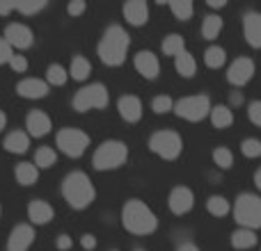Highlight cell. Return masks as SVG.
<instances>
[{"label":"cell","instance_id":"1","mask_svg":"<svg viewBox=\"0 0 261 251\" xmlns=\"http://www.w3.org/2000/svg\"><path fill=\"white\" fill-rule=\"evenodd\" d=\"M128 46H130L128 32L124 30L122 25H110L99 41L101 62L108 64V67H119V64H124L126 53H128Z\"/></svg>","mask_w":261,"mask_h":251},{"label":"cell","instance_id":"2","mask_svg":"<svg viewBox=\"0 0 261 251\" xmlns=\"http://www.w3.org/2000/svg\"><path fill=\"white\" fill-rule=\"evenodd\" d=\"M62 197L76 210H85L94 203L96 199V190L92 185V180L87 178L83 171H71L62 183Z\"/></svg>","mask_w":261,"mask_h":251},{"label":"cell","instance_id":"3","mask_svg":"<svg viewBox=\"0 0 261 251\" xmlns=\"http://www.w3.org/2000/svg\"><path fill=\"white\" fill-rule=\"evenodd\" d=\"M122 224H124V229L133 235H149L156 231L158 219L151 212V208H149L144 201L130 199V201H126V206H124V210H122Z\"/></svg>","mask_w":261,"mask_h":251},{"label":"cell","instance_id":"4","mask_svg":"<svg viewBox=\"0 0 261 251\" xmlns=\"http://www.w3.org/2000/svg\"><path fill=\"white\" fill-rule=\"evenodd\" d=\"M128 158V146L119 139H108L103 142L99 148L94 151V158H92V165H94L96 171H110L117 169L126 162Z\"/></svg>","mask_w":261,"mask_h":251},{"label":"cell","instance_id":"5","mask_svg":"<svg viewBox=\"0 0 261 251\" xmlns=\"http://www.w3.org/2000/svg\"><path fill=\"white\" fill-rule=\"evenodd\" d=\"M234 217L241 229H261V199L257 194H239L234 203Z\"/></svg>","mask_w":261,"mask_h":251},{"label":"cell","instance_id":"6","mask_svg":"<svg viewBox=\"0 0 261 251\" xmlns=\"http://www.w3.org/2000/svg\"><path fill=\"white\" fill-rule=\"evenodd\" d=\"M149 148L156 155H161L163 160H176L181 155V148H184V139L174 130H158L149 139Z\"/></svg>","mask_w":261,"mask_h":251},{"label":"cell","instance_id":"7","mask_svg":"<svg viewBox=\"0 0 261 251\" xmlns=\"http://www.w3.org/2000/svg\"><path fill=\"white\" fill-rule=\"evenodd\" d=\"M110 96L108 89H106L101 82H94V85H87L73 96V110L78 112H87V110H103L108 105Z\"/></svg>","mask_w":261,"mask_h":251},{"label":"cell","instance_id":"8","mask_svg":"<svg viewBox=\"0 0 261 251\" xmlns=\"http://www.w3.org/2000/svg\"><path fill=\"white\" fill-rule=\"evenodd\" d=\"M58 148L69 158H81L90 146V137L78 128H62L55 137Z\"/></svg>","mask_w":261,"mask_h":251},{"label":"cell","instance_id":"9","mask_svg":"<svg viewBox=\"0 0 261 251\" xmlns=\"http://www.w3.org/2000/svg\"><path fill=\"white\" fill-rule=\"evenodd\" d=\"M208 110H211V101L204 94L186 96V99H181L179 103L174 105V112L179 114L181 119H186V121H202L208 114Z\"/></svg>","mask_w":261,"mask_h":251},{"label":"cell","instance_id":"10","mask_svg":"<svg viewBox=\"0 0 261 251\" xmlns=\"http://www.w3.org/2000/svg\"><path fill=\"white\" fill-rule=\"evenodd\" d=\"M252 76H254V62L250 57L234 59V62L229 64V69H227V80L236 87L248 85V82L252 80Z\"/></svg>","mask_w":261,"mask_h":251},{"label":"cell","instance_id":"11","mask_svg":"<svg viewBox=\"0 0 261 251\" xmlns=\"http://www.w3.org/2000/svg\"><path fill=\"white\" fill-rule=\"evenodd\" d=\"M35 242V229L30 224H18L7 238V251H28Z\"/></svg>","mask_w":261,"mask_h":251},{"label":"cell","instance_id":"12","mask_svg":"<svg viewBox=\"0 0 261 251\" xmlns=\"http://www.w3.org/2000/svg\"><path fill=\"white\" fill-rule=\"evenodd\" d=\"M3 37L12 48H30L32 41H35L32 30L28 25H23V23H12V25H7Z\"/></svg>","mask_w":261,"mask_h":251},{"label":"cell","instance_id":"13","mask_svg":"<svg viewBox=\"0 0 261 251\" xmlns=\"http://www.w3.org/2000/svg\"><path fill=\"white\" fill-rule=\"evenodd\" d=\"M167 203H170V210L174 212V215H186V212H190L195 206V194L190 192L188 187L179 185V187H174L170 192Z\"/></svg>","mask_w":261,"mask_h":251},{"label":"cell","instance_id":"14","mask_svg":"<svg viewBox=\"0 0 261 251\" xmlns=\"http://www.w3.org/2000/svg\"><path fill=\"white\" fill-rule=\"evenodd\" d=\"M133 64H135V69H138L140 76L147 78V80H153V78L158 76V71H161L158 57L151 53V50H140V53L135 55Z\"/></svg>","mask_w":261,"mask_h":251},{"label":"cell","instance_id":"15","mask_svg":"<svg viewBox=\"0 0 261 251\" xmlns=\"http://www.w3.org/2000/svg\"><path fill=\"white\" fill-rule=\"evenodd\" d=\"M243 35L252 48H261V12H248L243 16Z\"/></svg>","mask_w":261,"mask_h":251},{"label":"cell","instance_id":"16","mask_svg":"<svg viewBox=\"0 0 261 251\" xmlns=\"http://www.w3.org/2000/svg\"><path fill=\"white\" fill-rule=\"evenodd\" d=\"M48 82L39 80V78H25L16 85V94L23 99H44L48 94Z\"/></svg>","mask_w":261,"mask_h":251},{"label":"cell","instance_id":"17","mask_svg":"<svg viewBox=\"0 0 261 251\" xmlns=\"http://www.w3.org/2000/svg\"><path fill=\"white\" fill-rule=\"evenodd\" d=\"M53 206L46 201H41V199H37V201H30V206H28V219L32 222V224L37 226H44L48 224L50 219H53Z\"/></svg>","mask_w":261,"mask_h":251},{"label":"cell","instance_id":"18","mask_svg":"<svg viewBox=\"0 0 261 251\" xmlns=\"http://www.w3.org/2000/svg\"><path fill=\"white\" fill-rule=\"evenodd\" d=\"M117 110L124 121H128V123L140 121V117H142V103H140L138 96H122L117 103Z\"/></svg>","mask_w":261,"mask_h":251},{"label":"cell","instance_id":"19","mask_svg":"<svg viewBox=\"0 0 261 251\" xmlns=\"http://www.w3.org/2000/svg\"><path fill=\"white\" fill-rule=\"evenodd\" d=\"M124 18L130 25H144L149 21V7L144 0H130L124 5Z\"/></svg>","mask_w":261,"mask_h":251},{"label":"cell","instance_id":"20","mask_svg":"<svg viewBox=\"0 0 261 251\" xmlns=\"http://www.w3.org/2000/svg\"><path fill=\"white\" fill-rule=\"evenodd\" d=\"M25 128L32 137H44V135H48V130H50L48 114H44L41 110H32L25 119Z\"/></svg>","mask_w":261,"mask_h":251},{"label":"cell","instance_id":"21","mask_svg":"<svg viewBox=\"0 0 261 251\" xmlns=\"http://www.w3.org/2000/svg\"><path fill=\"white\" fill-rule=\"evenodd\" d=\"M3 146L7 153H25L28 146H30V137H28L23 130H14V133H9L7 137H5Z\"/></svg>","mask_w":261,"mask_h":251},{"label":"cell","instance_id":"22","mask_svg":"<svg viewBox=\"0 0 261 251\" xmlns=\"http://www.w3.org/2000/svg\"><path fill=\"white\" fill-rule=\"evenodd\" d=\"M174 67H176V73L184 78H193L195 71H197V62H195V57L188 50H184L179 57H174Z\"/></svg>","mask_w":261,"mask_h":251},{"label":"cell","instance_id":"23","mask_svg":"<svg viewBox=\"0 0 261 251\" xmlns=\"http://www.w3.org/2000/svg\"><path fill=\"white\" fill-rule=\"evenodd\" d=\"M231 244H234V249H241V251L252 249L257 244V233L250 229H239L231 235Z\"/></svg>","mask_w":261,"mask_h":251},{"label":"cell","instance_id":"24","mask_svg":"<svg viewBox=\"0 0 261 251\" xmlns=\"http://www.w3.org/2000/svg\"><path fill=\"white\" fill-rule=\"evenodd\" d=\"M211 123L216 128H229L234 123V112L227 105H216V108H211Z\"/></svg>","mask_w":261,"mask_h":251},{"label":"cell","instance_id":"25","mask_svg":"<svg viewBox=\"0 0 261 251\" xmlns=\"http://www.w3.org/2000/svg\"><path fill=\"white\" fill-rule=\"evenodd\" d=\"M39 178V169L35 167V162H21L16 167V180L21 185H35Z\"/></svg>","mask_w":261,"mask_h":251},{"label":"cell","instance_id":"26","mask_svg":"<svg viewBox=\"0 0 261 251\" xmlns=\"http://www.w3.org/2000/svg\"><path fill=\"white\" fill-rule=\"evenodd\" d=\"M90 73H92L90 59H85L83 55H76V57L71 59V69H69V76H71L73 80H85Z\"/></svg>","mask_w":261,"mask_h":251},{"label":"cell","instance_id":"27","mask_svg":"<svg viewBox=\"0 0 261 251\" xmlns=\"http://www.w3.org/2000/svg\"><path fill=\"white\" fill-rule=\"evenodd\" d=\"M220 30H222V18L218 16V14H208L202 23V37L208 41H213L218 35H220Z\"/></svg>","mask_w":261,"mask_h":251},{"label":"cell","instance_id":"28","mask_svg":"<svg viewBox=\"0 0 261 251\" xmlns=\"http://www.w3.org/2000/svg\"><path fill=\"white\" fill-rule=\"evenodd\" d=\"M184 50H186V41L181 35H167L163 39V53L170 55V57H179Z\"/></svg>","mask_w":261,"mask_h":251},{"label":"cell","instance_id":"29","mask_svg":"<svg viewBox=\"0 0 261 251\" xmlns=\"http://www.w3.org/2000/svg\"><path fill=\"white\" fill-rule=\"evenodd\" d=\"M55 160H58V153H55L50 146L37 148V153H35V167L37 169H48V167L55 165Z\"/></svg>","mask_w":261,"mask_h":251},{"label":"cell","instance_id":"30","mask_svg":"<svg viewBox=\"0 0 261 251\" xmlns=\"http://www.w3.org/2000/svg\"><path fill=\"white\" fill-rule=\"evenodd\" d=\"M204 62H206L208 69H220L227 62V53L220 46H208L206 53H204Z\"/></svg>","mask_w":261,"mask_h":251},{"label":"cell","instance_id":"31","mask_svg":"<svg viewBox=\"0 0 261 251\" xmlns=\"http://www.w3.org/2000/svg\"><path fill=\"white\" fill-rule=\"evenodd\" d=\"M67 78H69V71L64 67H60V64H50L46 69V82L53 87H62L67 82Z\"/></svg>","mask_w":261,"mask_h":251},{"label":"cell","instance_id":"32","mask_svg":"<svg viewBox=\"0 0 261 251\" xmlns=\"http://www.w3.org/2000/svg\"><path fill=\"white\" fill-rule=\"evenodd\" d=\"M206 210L211 212L213 217H225L227 212H229V201H227L225 197H220V194H216V197H208Z\"/></svg>","mask_w":261,"mask_h":251},{"label":"cell","instance_id":"33","mask_svg":"<svg viewBox=\"0 0 261 251\" xmlns=\"http://www.w3.org/2000/svg\"><path fill=\"white\" fill-rule=\"evenodd\" d=\"M170 9H172V14H174L179 21H188V18L193 16V12H195V7H193L190 0H174V3H170Z\"/></svg>","mask_w":261,"mask_h":251},{"label":"cell","instance_id":"34","mask_svg":"<svg viewBox=\"0 0 261 251\" xmlns=\"http://www.w3.org/2000/svg\"><path fill=\"white\" fill-rule=\"evenodd\" d=\"M213 162H216L220 169H231V167H234V153L227 146H218L216 151H213Z\"/></svg>","mask_w":261,"mask_h":251},{"label":"cell","instance_id":"35","mask_svg":"<svg viewBox=\"0 0 261 251\" xmlns=\"http://www.w3.org/2000/svg\"><path fill=\"white\" fill-rule=\"evenodd\" d=\"M241 151H243L245 158H259L261 155V142L254 137H248L241 142Z\"/></svg>","mask_w":261,"mask_h":251},{"label":"cell","instance_id":"36","mask_svg":"<svg viewBox=\"0 0 261 251\" xmlns=\"http://www.w3.org/2000/svg\"><path fill=\"white\" fill-rule=\"evenodd\" d=\"M44 7H46V0H25V3H16V12L28 14V16L41 12Z\"/></svg>","mask_w":261,"mask_h":251},{"label":"cell","instance_id":"37","mask_svg":"<svg viewBox=\"0 0 261 251\" xmlns=\"http://www.w3.org/2000/svg\"><path fill=\"white\" fill-rule=\"evenodd\" d=\"M151 110L156 114H167L170 110H174V103H172L170 96H156V99L151 101Z\"/></svg>","mask_w":261,"mask_h":251},{"label":"cell","instance_id":"38","mask_svg":"<svg viewBox=\"0 0 261 251\" xmlns=\"http://www.w3.org/2000/svg\"><path fill=\"white\" fill-rule=\"evenodd\" d=\"M248 117H250V121H252L254 125H259V128H261V101H254V103H250Z\"/></svg>","mask_w":261,"mask_h":251},{"label":"cell","instance_id":"39","mask_svg":"<svg viewBox=\"0 0 261 251\" xmlns=\"http://www.w3.org/2000/svg\"><path fill=\"white\" fill-rule=\"evenodd\" d=\"M14 57L12 46L5 41V37H0V64H9V59Z\"/></svg>","mask_w":261,"mask_h":251},{"label":"cell","instance_id":"40","mask_svg":"<svg viewBox=\"0 0 261 251\" xmlns=\"http://www.w3.org/2000/svg\"><path fill=\"white\" fill-rule=\"evenodd\" d=\"M9 67H12L16 73H23L28 69V59L23 57V55H14V57L9 59Z\"/></svg>","mask_w":261,"mask_h":251},{"label":"cell","instance_id":"41","mask_svg":"<svg viewBox=\"0 0 261 251\" xmlns=\"http://www.w3.org/2000/svg\"><path fill=\"white\" fill-rule=\"evenodd\" d=\"M67 12L71 14V16H81V14L85 12V3H83V0H73V3H69Z\"/></svg>","mask_w":261,"mask_h":251},{"label":"cell","instance_id":"42","mask_svg":"<svg viewBox=\"0 0 261 251\" xmlns=\"http://www.w3.org/2000/svg\"><path fill=\"white\" fill-rule=\"evenodd\" d=\"M81 244H83V249L92 251V249L96 247V238H94V235H92V233H85V235H83V238H81Z\"/></svg>","mask_w":261,"mask_h":251},{"label":"cell","instance_id":"43","mask_svg":"<svg viewBox=\"0 0 261 251\" xmlns=\"http://www.w3.org/2000/svg\"><path fill=\"white\" fill-rule=\"evenodd\" d=\"M71 244H73V242H71V238H69V235H64V233H62V235L58 238V249H60V251L71 249Z\"/></svg>","mask_w":261,"mask_h":251},{"label":"cell","instance_id":"44","mask_svg":"<svg viewBox=\"0 0 261 251\" xmlns=\"http://www.w3.org/2000/svg\"><path fill=\"white\" fill-rule=\"evenodd\" d=\"M14 9H16V3H5V0H0V16H7Z\"/></svg>","mask_w":261,"mask_h":251},{"label":"cell","instance_id":"45","mask_svg":"<svg viewBox=\"0 0 261 251\" xmlns=\"http://www.w3.org/2000/svg\"><path fill=\"white\" fill-rule=\"evenodd\" d=\"M208 7L220 9V7H225V3H222V0H208Z\"/></svg>","mask_w":261,"mask_h":251},{"label":"cell","instance_id":"46","mask_svg":"<svg viewBox=\"0 0 261 251\" xmlns=\"http://www.w3.org/2000/svg\"><path fill=\"white\" fill-rule=\"evenodd\" d=\"M176 251H199V249L195 247V244H190V242H188V244H181V247L176 249Z\"/></svg>","mask_w":261,"mask_h":251},{"label":"cell","instance_id":"47","mask_svg":"<svg viewBox=\"0 0 261 251\" xmlns=\"http://www.w3.org/2000/svg\"><path fill=\"white\" fill-rule=\"evenodd\" d=\"M5 125H7V117H5V112L0 110V133L5 130Z\"/></svg>","mask_w":261,"mask_h":251},{"label":"cell","instance_id":"48","mask_svg":"<svg viewBox=\"0 0 261 251\" xmlns=\"http://www.w3.org/2000/svg\"><path fill=\"white\" fill-rule=\"evenodd\" d=\"M254 185L261 190V169H257V174H254Z\"/></svg>","mask_w":261,"mask_h":251},{"label":"cell","instance_id":"49","mask_svg":"<svg viewBox=\"0 0 261 251\" xmlns=\"http://www.w3.org/2000/svg\"><path fill=\"white\" fill-rule=\"evenodd\" d=\"M135 251H142V249H135Z\"/></svg>","mask_w":261,"mask_h":251},{"label":"cell","instance_id":"50","mask_svg":"<svg viewBox=\"0 0 261 251\" xmlns=\"http://www.w3.org/2000/svg\"><path fill=\"white\" fill-rule=\"evenodd\" d=\"M0 212H3V208H0Z\"/></svg>","mask_w":261,"mask_h":251},{"label":"cell","instance_id":"51","mask_svg":"<svg viewBox=\"0 0 261 251\" xmlns=\"http://www.w3.org/2000/svg\"><path fill=\"white\" fill-rule=\"evenodd\" d=\"M113 251H117V249H113Z\"/></svg>","mask_w":261,"mask_h":251}]
</instances>
